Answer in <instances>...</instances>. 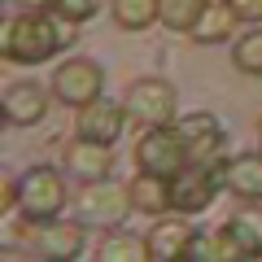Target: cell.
<instances>
[{
	"mask_svg": "<svg viewBox=\"0 0 262 262\" xmlns=\"http://www.w3.org/2000/svg\"><path fill=\"white\" fill-rule=\"evenodd\" d=\"M175 131L184 136V144L201 140V136H210V131H219V118L206 110H196V114H184V118H175Z\"/></svg>",
	"mask_w": 262,
	"mask_h": 262,
	"instance_id": "cell-21",
	"label": "cell"
},
{
	"mask_svg": "<svg viewBox=\"0 0 262 262\" xmlns=\"http://www.w3.org/2000/svg\"><path fill=\"white\" fill-rule=\"evenodd\" d=\"M110 9L118 31H149L158 22V0H114Z\"/></svg>",
	"mask_w": 262,
	"mask_h": 262,
	"instance_id": "cell-18",
	"label": "cell"
},
{
	"mask_svg": "<svg viewBox=\"0 0 262 262\" xmlns=\"http://www.w3.org/2000/svg\"><path fill=\"white\" fill-rule=\"evenodd\" d=\"M48 92H53V88L31 83V79L9 83L5 96H0V114H5V122H9V127H35V122L48 114Z\"/></svg>",
	"mask_w": 262,
	"mask_h": 262,
	"instance_id": "cell-12",
	"label": "cell"
},
{
	"mask_svg": "<svg viewBox=\"0 0 262 262\" xmlns=\"http://www.w3.org/2000/svg\"><path fill=\"white\" fill-rule=\"evenodd\" d=\"M236 9V18L241 22H253V27H262V0H227Z\"/></svg>",
	"mask_w": 262,
	"mask_h": 262,
	"instance_id": "cell-23",
	"label": "cell"
},
{
	"mask_svg": "<svg viewBox=\"0 0 262 262\" xmlns=\"http://www.w3.org/2000/svg\"><path fill=\"white\" fill-rule=\"evenodd\" d=\"M232 66L241 70V75H258L262 79V27L245 31V35L232 44Z\"/></svg>",
	"mask_w": 262,
	"mask_h": 262,
	"instance_id": "cell-20",
	"label": "cell"
},
{
	"mask_svg": "<svg viewBox=\"0 0 262 262\" xmlns=\"http://www.w3.org/2000/svg\"><path fill=\"white\" fill-rule=\"evenodd\" d=\"M96 262H153L149 241L136 232H105L96 245Z\"/></svg>",
	"mask_w": 262,
	"mask_h": 262,
	"instance_id": "cell-17",
	"label": "cell"
},
{
	"mask_svg": "<svg viewBox=\"0 0 262 262\" xmlns=\"http://www.w3.org/2000/svg\"><path fill=\"white\" fill-rule=\"evenodd\" d=\"M136 166L153 170V175L175 179L188 166V144L175 131V122H162V127H144V136L136 140Z\"/></svg>",
	"mask_w": 262,
	"mask_h": 262,
	"instance_id": "cell-4",
	"label": "cell"
},
{
	"mask_svg": "<svg viewBox=\"0 0 262 262\" xmlns=\"http://www.w3.org/2000/svg\"><path fill=\"white\" fill-rule=\"evenodd\" d=\"M101 5H105V0H57L53 9L66 13V18H75V22H92L96 13H101Z\"/></svg>",
	"mask_w": 262,
	"mask_h": 262,
	"instance_id": "cell-22",
	"label": "cell"
},
{
	"mask_svg": "<svg viewBox=\"0 0 262 262\" xmlns=\"http://www.w3.org/2000/svg\"><path fill=\"white\" fill-rule=\"evenodd\" d=\"M223 192L210 166H184L170 179V210L175 214H206L214 206V196Z\"/></svg>",
	"mask_w": 262,
	"mask_h": 262,
	"instance_id": "cell-8",
	"label": "cell"
},
{
	"mask_svg": "<svg viewBox=\"0 0 262 262\" xmlns=\"http://www.w3.org/2000/svg\"><path fill=\"white\" fill-rule=\"evenodd\" d=\"M214 179L219 188H227L241 201H262V153H236V158L214 162Z\"/></svg>",
	"mask_w": 262,
	"mask_h": 262,
	"instance_id": "cell-10",
	"label": "cell"
},
{
	"mask_svg": "<svg viewBox=\"0 0 262 262\" xmlns=\"http://www.w3.org/2000/svg\"><path fill=\"white\" fill-rule=\"evenodd\" d=\"M53 96L70 110H83L88 101L105 96V70L92 61V57H66L61 66L53 70Z\"/></svg>",
	"mask_w": 262,
	"mask_h": 262,
	"instance_id": "cell-5",
	"label": "cell"
},
{
	"mask_svg": "<svg viewBox=\"0 0 262 262\" xmlns=\"http://www.w3.org/2000/svg\"><path fill=\"white\" fill-rule=\"evenodd\" d=\"M175 83H166V79H136V83L127 88V96H122V105H127V118L131 127H162V122H175Z\"/></svg>",
	"mask_w": 262,
	"mask_h": 262,
	"instance_id": "cell-6",
	"label": "cell"
},
{
	"mask_svg": "<svg viewBox=\"0 0 262 262\" xmlns=\"http://www.w3.org/2000/svg\"><path fill=\"white\" fill-rule=\"evenodd\" d=\"M236 27H241V18L227 0H206V9H201V18L192 22L188 35H192V44H223Z\"/></svg>",
	"mask_w": 262,
	"mask_h": 262,
	"instance_id": "cell-16",
	"label": "cell"
},
{
	"mask_svg": "<svg viewBox=\"0 0 262 262\" xmlns=\"http://www.w3.org/2000/svg\"><path fill=\"white\" fill-rule=\"evenodd\" d=\"M201 9H206V0H158V22H162L166 31L188 35L192 22L201 18Z\"/></svg>",
	"mask_w": 262,
	"mask_h": 262,
	"instance_id": "cell-19",
	"label": "cell"
},
{
	"mask_svg": "<svg viewBox=\"0 0 262 262\" xmlns=\"http://www.w3.org/2000/svg\"><path fill=\"white\" fill-rule=\"evenodd\" d=\"M258 153H262V118H258Z\"/></svg>",
	"mask_w": 262,
	"mask_h": 262,
	"instance_id": "cell-26",
	"label": "cell"
},
{
	"mask_svg": "<svg viewBox=\"0 0 262 262\" xmlns=\"http://www.w3.org/2000/svg\"><path fill=\"white\" fill-rule=\"evenodd\" d=\"M18 5H22V9H53L57 0H18Z\"/></svg>",
	"mask_w": 262,
	"mask_h": 262,
	"instance_id": "cell-25",
	"label": "cell"
},
{
	"mask_svg": "<svg viewBox=\"0 0 262 262\" xmlns=\"http://www.w3.org/2000/svg\"><path fill=\"white\" fill-rule=\"evenodd\" d=\"M127 188H131V201H136V214H149V219L170 214V179L166 175L136 170V179H131Z\"/></svg>",
	"mask_w": 262,
	"mask_h": 262,
	"instance_id": "cell-15",
	"label": "cell"
},
{
	"mask_svg": "<svg viewBox=\"0 0 262 262\" xmlns=\"http://www.w3.org/2000/svg\"><path fill=\"white\" fill-rule=\"evenodd\" d=\"M192 223H188V214H162L153 219V227L144 232V241H149V258L153 262H179L188 253V245H192Z\"/></svg>",
	"mask_w": 262,
	"mask_h": 262,
	"instance_id": "cell-11",
	"label": "cell"
},
{
	"mask_svg": "<svg viewBox=\"0 0 262 262\" xmlns=\"http://www.w3.org/2000/svg\"><path fill=\"white\" fill-rule=\"evenodd\" d=\"M18 236L31 245V253L44 258V262H75L79 253H83V241H88L83 219H61V214L44 219V223H35V219L22 214Z\"/></svg>",
	"mask_w": 262,
	"mask_h": 262,
	"instance_id": "cell-2",
	"label": "cell"
},
{
	"mask_svg": "<svg viewBox=\"0 0 262 262\" xmlns=\"http://www.w3.org/2000/svg\"><path fill=\"white\" fill-rule=\"evenodd\" d=\"M219 232L241 249V258H262V201H245L232 219H223Z\"/></svg>",
	"mask_w": 262,
	"mask_h": 262,
	"instance_id": "cell-14",
	"label": "cell"
},
{
	"mask_svg": "<svg viewBox=\"0 0 262 262\" xmlns=\"http://www.w3.org/2000/svg\"><path fill=\"white\" fill-rule=\"evenodd\" d=\"M127 214H136L127 184H110V179H88L79 192V219L83 223H105V227H122Z\"/></svg>",
	"mask_w": 262,
	"mask_h": 262,
	"instance_id": "cell-7",
	"label": "cell"
},
{
	"mask_svg": "<svg viewBox=\"0 0 262 262\" xmlns=\"http://www.w3.org/2000/svg\"><path fill=\"white\" fill-rule=\"evenodd\" d=\"M61 162H66V170H70V175H79L83 184H88V179H110V170H114L110 144L88 140V136H75V140L66 144Z\"/></svg>",
	"mask_w": 262,
	"mask_h": 262,
	"instance_id": "cell-13",
	"label": "cell"
},
{
	"mask_svg": "<svg viewBox=\"0 0 262 262\" xmlns=\"http://www.w3.org/2000/svg\"><path fill=\"white\" fill-rule=\"evenodd\" d=\"M0 53L5 61L18 66H39L48 57L61 53V35H57V9H22L0 27Z\"/></svg>",
	"mask_w": 262,
	"mask_h": 262,
	"instance_id": "cell-1",
	"label": "cell"
},
{
	"mask_svg": "<svg viewBox=\"0 0 262 262\" xmlns=\"http://www.w3.org/2000/svg\"><path fill=\"white\" fill-rule=\"evenodd\" d=\"M18 196H22V192H18V184H13V175H5V196H0V210L9 214V210L18 206Z\"/></svg>",
	"mask_w": 262,
	"mask_h": 262,
	"instance_id": "cell-24",
	"label": "cell"
},
{
	"mask_svg": "<svg viewBox=\"0 0 262 262\" xmlns=\"http://www.w3.org/2000/svg\"><path fill=\"white\" fill-rule=\"evenodd\" d=\"M75 127L79 136H88V140H101V144H114L127 131V105L122 101H110V96H96V101H88L83 110H75Z\"/></svg>",
	"mask_w": 262,
	"mask_h": 262,
	"instance_id": "cell-9",
	"label": "cell"
},
{
	"mask_svg": "<svg viewBox=\"0 0 262 262\" xmlns=\"http://www.w3.org/2000/svg\"><path fill=\"white\" fill-rule=\"evenodd\" d=\"M18 210L27 219H35V223H44V219H57L66 210V201H70V192H66V179L61 170L53 166H31L27 175L18 179Z\"/></svg>",
	"mask_w": 262,
	"mask_h": 262,
	"instance_id": "cell-3",
	"label": "cell"
}]
</instances>
